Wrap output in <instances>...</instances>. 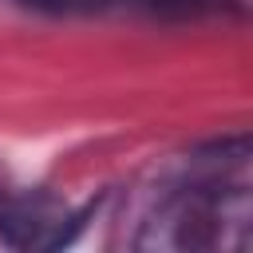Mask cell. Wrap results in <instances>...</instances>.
I'll use <instances>...</instances> for the list:
<instances>
[{
  "instance_id": "obj_1",
  "label": "cell",
  "mask_w": 253,
  "mask_h": 253,
  "mask_svg": "<svg viewBox=\"0 0 253 253\" xmlns=\"http://www.w3.org/2000/svg\"><path fill=\"white\" fill-rule=\"evenodd\" d=\"M142 249H245L249 245V142L233 138L190 166L158 194L134 237Z\"/></svg>"
},
{
  "instance_id": "obj_2",
  "label": "cell",
  "mask_w": 253,
  "mask_h": 253,
  "mask_svg": "<svg viewBox=\"0 0 253 253\" xmlns=\"http://www.w3.org/2000/svg\"><path fill=\"white\" fill-rule=\"evenodd\" d=\"M71 210L40 190L0 194V237L20 249H55L67 241Z\"/></svg>"
},
{
  "instance_id": "obj_3",
  "label": "cell",
  "mask_w": 253,
  "mask_h": 253,
  "mask_svg": "<svg viewBox=\"0 0 253 253\" xmlns=\"http://www.w3.org/2000/svg\"><path fill=\"white\" fill-rule=\"evenodd\" d=\"M32 8H47V12H91V8H103L111 0H24Z\"/></svg>"
}]
</instances>
